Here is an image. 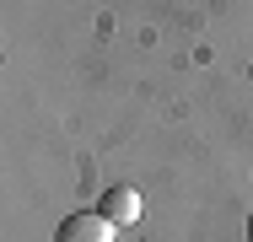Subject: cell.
<instances>
[{
	"instance_id": "6da1fadb",
	"label": "cell",
	"mask_w": 253,
	"mask_h": 242,
	"mask_svg": "<svg viewBox=\"0 0 253 242\" xmlns=\"http://www.w3.org/2000/svg\"><path fill=\"white\" fill-rule=\"evenodd\" d=\"M54 242H113V221L102 210H76V215L59 221Z\"/></svg>"
},
{
	"instance_id": "7a4b0ae2",
	"label": "cell",
	"mask_w": 253,
	"mask_h": 242,
	"mask_svg": "<svg viewBox=\"0 0 253 242\" xmlns=\"http://www.w3.org/2000/svg\"><path fill=\"white\" fill-rule=\"evenodd\" d=\"M102 215H108L113 226H135V221H140V194L129 189V183H113V189L102 194Z\"/></svg>"
},
{
	"instance_id": "3957f363",
	"label": "cell",
	"mask_w": 253,
	"mask_h": 242,
	"mask_svg": "<svg viewBox=\"0 0 253 242\" xmlns=\"http://www.w3.org/2000/svg\"><path fill=\"white\" fill-rule=\"evenodd\" d=\"M248 242H253V215H248Z\"/></svg>"
}]
</instances>
